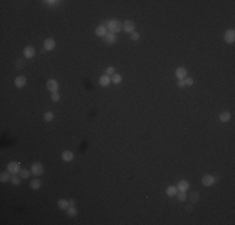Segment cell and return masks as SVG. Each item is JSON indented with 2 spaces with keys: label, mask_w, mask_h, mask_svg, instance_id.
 I'll use <instances>...</instances> for the list:
<instances>
[{
  "label": "cell",
  "mask_w": 235,
  "mask_h": 225,
  "mask_svg": "<svg viewBox=\"0 0 235 225\" xmlns=\"http://www.w3.org/2000/svg\"><path fill=\"white\" fill-rule=\"evenodd\" d=\"M105 26H106V29H108V32H109V33H113V34L120 33V30L123 29L122 23H120L119 20H115V19L109 20V21L105 24Z\"/></svg>",
  "instance_id": "obj_1"
},
{
  "label": "cell",
  "mask_w": 235,
  "mask_h": 225,
  "mask_svg": "<svg viewBox=\"0 0 235 225\" xmlns=\"http://www.w3.org/2000/svg\"><path fill=\"white\" fill-rule=\"evenodd\" d=\"M43 173H44L43 164L39 163V161L33 163V165H32V174H34L35 176H40V175H43Z\"/></svg>",
  "instance_id": "obj_2"
},
{
  "label": "cell",
  "mask_w": 235,
  "mask_h": 225,
  "mask_svg": "<svg viewBox=\"0 0 235 225\" xmlns=\"http://www.w3.org/2000/svg\"><path fill=\"white\" fill-rule=\"evenodd\" d=\"M216 176H214V175H204L203 176V179H201V183H203V185L204 186H211L215 184V181H216Z\"/></svg>",
  "instance_id": "obj_3"
},
{
  "label": "cell",
  "mask_w": 235,
  "mask_h": 225,
  "mask_svg": "<svg viewBox=\"0 0 235 225\" xmlns=\"http://www.w3.org/2000/svg\"><path fill=\"white\" fill-rule=\"evenodd\" d=\"M123 29L125 33L131 34L133 32H135V24H134V21H131V20H125L123 24Z\"/></svg>",
  "instance_id": "obj_4"
},
{
  "label": "cell",
  "mask_w": 235,
  "mask_h": 225,
  "mask_svg": "<svg viewBox=\"0 0 235 225\" xmlns=\"http://www.w3.org/2000/svg\"><path fill=\"white\" fill-rule=\"evenodd\" d=\"M46 88L50 93H56L59 89V83L55 79H50V80L46 81Z\"/></svg>",
  "instance_id": "obj_5"
},
{
  "label": "cell",
  "mask_w": 235,
  "mask_h": 225,
  "mask_svg": "<svg viewBox=\"0 0 235 225\" xmlns=\"http://www.w3.org/2000/svg\"><path fill=\"white\" fill-rule=\"evenodd\" d=\"M224 40H225L228 44H233L235 41V32L233 29H229L225 32V34H224Z\"/></svg>",
  "instance_id": "obj_6"
},
{
  "label": "cell",
  "mask_w": 235,
  "mask_h": 225,
  "mask_svg": "<svg viewBox=\"0 0 235 225\" xmlns=\"http://www.w3.org/2000/svg\"><path fill=\"white\" fill-rule=\"evenodd\" d=\"M20 170H21V169H20V164L18 161L9 163V165H8V171L9 173H11V174H18Z\"/></svg>",
  "instance_id": "obj_7"
},
{
  "label": "cell",
  "mask_w": 235,
  "mask_h": 225,
  "mask_svg": "<svg viewBox=\"0 0 235 225\" xmlns=\"http://www.w3.org/2000/svg\"><path fill=\"white\" fill-rule=\"evenodd\" d=\"M55 46H56V43H55L54 39H51V38H48V39L44 40V49L48 50V51H51L55 49Z\"/></svg>",
  "instance_id": "obj_8"
},
{
  "label": "cell",
  "mask_w": 235,
  "mask_h": 225,
  "mask_svg": "<svg viewBox=\"0 0 235 225\" xmlns=\"http://www.w3.org/2000/svg\"><path fill=\"white\" fill-rule=\"evenodd\" d=\"M175 75H176V78L179 79V80H184L185 78H188V70H186L185 68H178L175 70Z\"/></svg>",
  "instance_id": "obj_9"
},
{
  "label": "cell",
  "mask_w": 235,
  "mask_h": 225,
  "mask_svg": "<svg viewBox=\"0 0 235 225\" xmlns=\"http://www.w3.org/2000/svg\"><path fill=\"white\" fill-rule=\"evenodd\" d=\"M23 53H24V56H25L26 59H32V58L35 56V53H36V51H35V49H34L33 46H30V45H29V46H25V48H24V51H23Z\"/></svg>",
  "instance_id": "obj_10"
},
{
  "label": "cell",
  "mask_w": 235,
  "mask_h": 225,
  "mask_svg": "<svg viewBox=\"0 0 235 225\" xmlns=\"http://www.w3.org/2000/svg\"><path fill=\"white\" fill-rule=\"evenodd\" d=\"M26 77H24V75H20V77H16L15 80H14V85L16 86V88H23V86L26 85Z\"/></svg>",
  "instance_id": "obj_11"
},
{
  "label": "cell",
  "mask_w": 235,
  "mask_h": 225,
  "mask_svg": "<svg viewBox=\"0 0 235 225\" xmlns=\"http://www.w3.org/2000/svg\"><path fill=\"white\" fill-rule=\"evenodd\" d=\"M99 84L101 86H104V88H106V86H109L110 84H111V78L109 77V75H101V77L99 78Z\"/></svg>",
  "instance_id": "obj_12"
},
{
  "label": "cell",
  "mask_w": 235,
  "mask_h": 225,
  "mask_svg": "<svg viewBox=\"0 0 235 225\" xmlns=\"http://www.w3.org/2000/svg\"><path fill=\"white\" fill-rule=\"evenodd\" d=\"M95 34H96V36L105 38L106 34H108V29H106L105 25H99V26L95 29Z\"/></svg>",
  "instance_id": "obj_13"
},
{
  "label": "cell",
  "mask_w": 235,
  "mask_h": 225,
  "mask_svg": "<svg viewBox=\"0 0 235 225\" xmlns=\"http://www.w3.org/2000/svg\"><path fill=\"white\" fill-rule=\"evenodd\" d=\"M61 159H63L64 161L69 163V161H71L73 159H74V154H73L70 150H65V151L61 153Z\"/></svg>",
  "instance_id": "obj_14"
},
{
  "label": "cell",
  "mask_w": 235,
  "mask_h": 225,
  "mask_svg": "<svg viewBox=\"0 0 235 225\" xmlns=\"http://www.w3.org/2000/svg\"><path fill=\"white\" fill-rule=\"evenodd\" d=\"M189 188H190V184H189V181H186V180H181V181L178 183V190L179 191H188Z\"/></svg>",
  "instance_id": "obj_15"
},
{
  "label": "cell",
  "mask_w": 235,
  "mask_h": 225,
  "mask_svg": "<svg viewBox=\"0 0 235 225\" xmlns=\"http://www.w3.org/2000/svg\"><path fill=\"white\" fill-rule=\"evenodd\" d=\"M69 206H70L69 200H65V199H59L58 200V208L60 210H68Z\"/></svg>",
  "instance_id": "obj_16"
},
{
  "label": "cell",
  "mask_w": 235,
  "mask_h": 225,
  "mask_svg": "<svg viewBox=\"0 0 235 225\" xmlns=\"http://www.w3.org/2000/svg\"><path fill=\"white\" fill-rule=\"evenodd\" d=\"M116 39H117L116 34H113V33H108L105 36V41H106V44H109V45H113L116 41Z\"/></svg>",
  "instance_id": "obj_17"
},
{
  "label": "cell",
  "mask_w": 235,
  "mask_h": 225,
  "mask_svg": "<svg viewBox=\"0 0 235 225\" xmlns=\"http://www.w3.org/2000/svg\"><path fill=\"white\" fill-rule=\"evenodd\" d=\"M178 186H175V185H170V186H168L167 188V194L169 196H174V195H176L178 194Z\"/></svg>",
  "instance_id": "obj_18"
},
{
  "label": "cell",
  "mask_w": 235,
  "mask_h": 225,
  "mask_svg": "<svg viewBox=\"0 0 235 225\" xmlns=\"http://www.w3.org/2000/svg\"><path fill=\"white\" fill-rule=\"evenodd\" d=\"M230 118H231V115H230L229 111H224V113L220 114L219 119H220V122H223V123H228L230 120Z\"/></svg>",
  "instance_id": "obj_19"
},
{
  "label": "cell",
  "mask_w": 235,
  "mask_h": 225,
  "mask_svg": "<svg viewBox=\"0 0 235 225\" xmlns=\"http://www.w3.org/2000/svg\"><path fill=\"white\" fill-rule=\"evenodd\" d=\"M9 180H11V176H10L9 173L3 171L1 174H0V181H1V183H8Z\"/></svg>",
  "instance_id": "obj_20"
},
{
  "label": "cell",
  "mask_w": 235,
  "mask_h": 225,
  "mask_svg": "<svg viewBox=\"0 0 235 225\" xmlns=\"http://www.w3.org/2000/svg\"><path fill=\"white\" fill-rule=\"evenodd\" d=\"M66 212H68V216H70V218H74L78 215V209L75 206H69Z\"/></svg>",
  "instance_id": "obj_21"
},
{
  "label": "cell",
  "mask_w": 235,
  "mask_h": 225,
  "mask_svg": "<svg viewBox=\"0 0 235 225\" xmlns=\"http://www.w3.org/2000/svg\"><path fill=\"white\" fill-rule=\"evenodd\" d=\"M30 186H32V189L34 190H38V189H40L41 188V181L39 179H34L32 183H30Z\"/></svg>",
  "instance_id": "obj_22"
},
{
  "label": "cell",
  "mask_w": 235,
  "mask_h": 225,
  "mask_svg": "<svg viewBox=\"0 0 235 225\" xmlns=\"http://www.w3.org/2000/svg\"><path fill=\"white\" fill-rule=\"evenodd\" d=\"M123 80L122 75L117 74V73H115V74H113V78H111V83H114V84H120Z\"/></svg>",
  "instance_id": "obj_23"
},
{
  "label": "cell",
  "mask_w": 235,
  "mask_h": 225,
  "mask_svg": "<svg viewBox=\"0 0 235 225\" xmlns=\"http://www.w3.org/2000/svg\"><path fill=\"white\" fill-rule=\"evenodd\" d=\"M189 200H190V203H198V200H199V193H191L190 194V196H189Z\"/></svg>",
  "instance_id": "obj_24"
},
{
  "label": "cell",
  "mask_w": 235,
  "mask_h": 225,
  "mask_svg": "<svg viewBox=\"0 0 235 225\" xmlns=\"http://www.w3.org/2000/svg\"><path fill=\"white\" fill-rule=\"evenodd\" d=\"M19 176L21 179H28L30 176V171H28L26 169H21V170L19 171Z\"/></svg>",
  "instance_id": "obj_25"
},
{
  "label": "cell",
  "mask_w": 235,
  "mask_h": 225,
  "mask_svg": "<svg viewBox=\"0 0 235 225\" xmlns=\"http://www.w3.org/2000/svg\"><path fill=\"white\" fill-rule=\"evenodd\" d=\"M176 195H178V200H179V201H185V200L188 199V195H186L185 191H180V193L176 194Z\"/></svg>",
  "instance_id": "obj_26"
},
{
  "label": "cell",
  "mask_w": 235,
  "mask_h": 225,
  "mask_svg": "<svg viewBox=\"0 0 235 225\" xmlns=\"http://www.w3.org/2000/svg\"><path fill=\"white\" fill-rule=\"evenodd\" d=\"M44 119H45L48 123H49V122H51V120L54 119V114L51 113V111H46L45 114H44Z\"/></svg>",
  "instance_id": "obj_27"
},
{
  "label": "cell",
  "mask_w": 235,
  "mask_h": 225,
  "mask_svg": "<svg viewBox=\"0 0 235 225\" xmlns=\"http://www.w3.org/2000/svg\"><path fill=\"white\" fill-rule=\"evenodd\" d=\"M10 181H11L14 185H20V178H18V176H16V174H13L11 180H10Z\"/></svg>",
  "instance_id": "obj_28"
},
{
  "label": "cell",
  "mask_w": 235,
  "mask_h": 225,
  "mask_svg": "<svg viewBox=\"0 0 235 225\" xmlns=\"http://www.w3.org/2000/svg\"><path fill=\"white\" fill-rule=\"evenodd\" d=\"M51 100L55 103H58L59 100H60V95H59V93H51Z\"/></svg>",
  "instance_id": "obj_29"
},
{
  "label": "cell",
  "mask_w": 235,
  "mask_h": 225,
  "mask_svg": "<svg viewBox=\"0 0 235 225\" xmlns=\"http://www.w3.org/2000/svg\"><path fill=\"white\" fill-rule=\"evenodd\" d=\"M184 83H185V86H191L193 84H194V80H193L191 78H185Z\"/></svg>",
  "instance_id": "obj_30"
},
{
  "label": "cell",
  "mask_w": 235,
  "mask_h": 225,
  "mask_svg": "<svg viewBox=\"0 0 235 225\" xmlns=\"http://www.w3.org/2000/svg\"><path fill=\"white\" fill-rule=\"evenodd\" d=\"M105 73H106V75L115 74V68H114V66H108V68H106V70H105Z\"/></svg>",
  "instance_id": "obj_31"
},
{
  "label": "cell",
  "mask_w": 235,
  "mask_h": 225,
  "mask_svg": "<svg viewBox=\"0 0 235 225\" xmlns=\"http://www.w3.org/2000/svg\"><path fill=\"white\" fill-rule=\"evenodd\" d=\"M130 36H131V40H139V39H140V34H139V33H135V32L131 33Z\"/></svg>",
  "instance_id": "obj_32"
},
{
  "label": "cell",
  "mask_w": 235,
  "mask_h": 225,
  "mask_svg": "<svg viewBox=\"0 0 235 225\" xmlns=\"http://www.w3.org/2000/svg\"><path fill=\"white\" fill-rule=\"evenodd\" d=\"M15 66H16V68H19V69L24 68V61H23V60H18V61L15 63Z\"/></svg>",
  "instance_id": "obj_33"
},
{
  "label": "cell",
  "mask_w": 235,
  "mask_h": 225,
  "mask_svg": "<svg viewBox=\"0 0 235 225\" xmlns=\"http://www.w3.org/2000/svg\"><path fill=\"white\" fill-rule=\"evenodd\" d=\"M44 3H46L48 5H56V4H59L60 1H55V0H49V1H44Z\"/></svg>",
  "instance_id": "obj_34"
},
{
  "label": "cell",
  "mask_w": 235,
  "mask_h": 225,
  "mask_svg": "<svg viewBox=\"0 0 235 225\" xmlns=\"http://www.w3.org/2000/svg\"><path fill=\"white\" fill-rule=\"evenodd\" d=\"M178 86H179V88H184V86H185L184 80H179L178 81Z\"/></svg>",
  "instance_id": "obj_35"
},
{
  "label": "cell",
  "mask_w": 235,
  "mask_h": 225,
  "mask_svg": "<svg viewBox=\"0 0 235 225\" xmlns=\"http://www.w3.org/2000/svg\"><path fill=\"white\" fill-rule=\"evenodd\" d=\"M69 204H70V206H74V204H75V200H74V199L69 200Z\"/></svg>",
  "instance_id": "obj_36"
},
{
  "label": "cell",
  "mask_w": 235,
  "mask_h": 225,
  "mask_svg": "<svg viewBox=\"0 0 235 225\" xmlns=\"http://www.w3.org/2000/svg\"><path fill=\"white\" fill-rule=\"evenodd\" d=\"M191 206H188V208H186V212H191Z\"/></svg>",
  "instance_id": "obj_37"
}]
</instances>
